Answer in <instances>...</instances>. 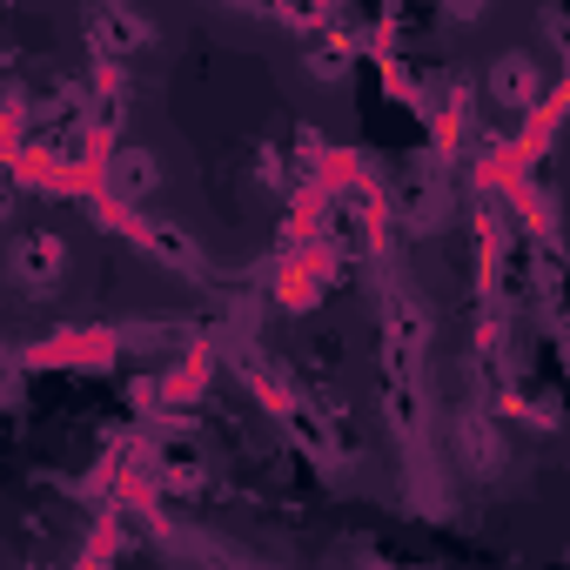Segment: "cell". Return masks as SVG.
I'll list each match as a JSON object with an SVG mask.
<instances>
[{"label": "cell", "instance_id": "cell-1", "mask_svg": "<svg viewBox=\"0 0 570 570\" xmlns=\"http://www.w3.org/2000/svg\"><path fill=\"white\" fill-rule=\"evenodd\" d=\"M61 262H68V255H61L55 235H21V242H14V275L28 282V289H41V296L61 282Z\"/></svg>", "mask_w": 570, "mask_h": 570}, {"label": "cell", "instance_id": "cell-2", "mask_svg": "<svg viewBox=\"0 0 570 570\" xmlns=\"http://www.w3.org/2000/svg\"><path fill=\"white\" fill-rule=\"evenodd\" d=\"M490 88H497V101H503V108H530L543 81H537V68H530V55H503V61L490 68Z\"/></svg>", "mask_w": 570, "mask_h": 570}, {"label": "cell", "instance_id": "cell-3", "mask_svg": "<svg viewBox=\"0 0 570 570\" xmlns=\"http://www.w3.org/2000/svg\"><path fill=\"white\" fill-rule=\"evenodd\" d=\"M108 181H115V195H121V202H141V195L155 188V155H115Z\"/></svg>", "mask_w": 570, "mask_h": 570}]
</instances>
